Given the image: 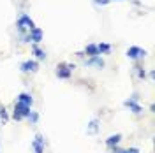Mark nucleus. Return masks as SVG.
<instances>
[{"instance_id":"obj_5","label":"nucleus","mask_w":155,"mask_h":153,"mask_svg":"<svg viewBox=\"0 0 155 153\" xmlns=\"http://www.w3.org/2000/svg\"><path fill=\"white\" fill-rule=\"evenodd\" d=\"M41 39H42V32L39 28H32L30 30V41H34V42H41Z\"/></svg>"},{"instance_id":"obj_16","label":"nucleus","mask_w":155,"mask_h":153,"mask_svg":"<svg viewBox=\"0 0 155 153\" xmlns=\"http://www.w3.org/2000/svg\"><path fill=\"white\" fill-rule=\"evenodd\" d=\"M122 153H139L136 148H130V150H127V151H122Z\"/></svg>"},{"instance_id":"obj_4","label":"nucleus","mask_w":155,"mask_h":153,"mask_svg":"<svg viewBox=\"0 0 155 153\" xmlns=\"http://www.w3.org/2000/svg\"><path fill=\"white\" fill-rule=\"evenodd\" d=\"M21 70L23 72H34V70H37V63L35 62H25V63H21Z\"/></svg>"},{"instance_id":"obj_6","label":"nucleus","mask_w":155,"mask_h":153,"mask_svg":"<svg viewBox=\"0 0 155 153\" xmlns=\"http://www.w3.org/2000/svg\"><path fill=\"white\" fill-rule=\"evenodd\" d=\"M97 129H99V122H97V120H92V122H90V125H88V129H87V134H95L97 132Z\"/></svg>"},{"instance_id":"obj_2","label":"nucleus","mask_w":155,"mask_h":153,"mask_svg":"<svg viewBox=\"0 0 155 153\" xmlns=\"http://www.w3.org/2000/svg\"><path fill=\"white\" fill-rule=\"evenodd\" d=\"M18 28L19 30H25V28L32 30V28H35V27H34V21H32L28 16H21L19 21H18Z\"/></svg>"},{"instance_id":"obj_3","label":"nucleus","mask_w":155,"mask_h":153,"mask_svg":"<svg viewBox=\"0 0 155 153\" xmlns=\"http://www.w3.org/2000/svg\"><path fill=\"white\" fill-rule=\"evenodd\" d=\"M145 55H146L145 49H141V48H130L127 51V57L129 58H137V57H145Z\"/></svg>"},{"instance_id":"obj_12","label":"nucleus","mask_w":155,"mask_h":153,"mask_svg":"<svg viewBox=\"0 0 155 153\" xmlns=\"http://www.w3.org/2000/svg\"><path fill=\"white\" fill-rule=\"evenodd\" d=\"M87 53H88V55H92V57H95L97 53H99V51H97V46H94V44L87 46Z\"/></svg>"},{"instance_id":"obj_10","label":"nucleus","mask_w":155,"mask_h":153,"mask_svg":"<svg viewBox=\"0 0 155 153\" xmlns=\"http://www.w3.org/2000/svg\"><path fill=\"white\" fill-rule=\"evenodd\" d=\"M120 139H122V135H120V134H116V135H111V137L107 139L106 143H107V146H113V144H116L118 141H120Z\"/></svg>"},{"instance_id":"obj_14","label":"nucleus","mask_w":155,"mask_h":153,"mask_svg":"<svg viewBox=\"0 0 155 153\" xmlns=\"http://www.w3.org/2000/svg\"><path fill=\"white\" fill-rule=\"evenodd\" d=\"M34 53H35V55H37V58H41V60L46 57V55H44V51H41L39 48H34Z\"/></svg>"},{"instance_id":"obj_8","label":"nucleus","mask_w":155,"mask_h":153,"mask_svg":"<svg viewBox=\"0 0 155 153\" xmlns=\"http://www.w3.org/2000/svg\"><path fill=\"white\" fill-rule=\"evenodd\" d=\"M19 102H21V104L30 106L32 104V97H30L28 93H21V95H19Z\"/></svg>"},{"instance_id":"obj_11","label":"nucleus","mask_w":155,"mask_h":153,"mask_svg":"<svg viewBox=\"0 0 155 153\" xmlns=\"http://www.w3.org/2000/svg\"><path fill=\"white\" fill-rule=\"evenodd\" d=\"M125 106H127V107H130V109H132L134 113H139V111H141V107H139L137 104H134L132 100H127V102H125Z\"/></svg>"},{"instance_id":"obj_7","label":"nucleus","mask_w":155,"mask_h":153,"mask_svg":"<svg viewBox=\"0 0 155 153\" xmlns=\"http://www.w3.org/2000/svg\"><path fill=\"white\" fill-rule=\"evenodd\" d=\"M72 69H74V67H62L60 70H58V77H69Z\"/></svg>"},{"instance_id":"obj_9","label":"nucleus","mask_w":155,"mask_h":153,"mask_svg":"<svg viewBox=\"0 0 155 153\" xmlns=\"http://www.w3.org/2000/svg\"><path fill=\"white\" fill-rule=\"evenodd\" d=\"M88 65H95V67H102L104 65V62L101 60V58H92V60H88Z\"/></svg>"},{"instance_id":"obj_1","label":"nucleus","mask_w":155,"mask_h":153,"mask_svg":"<svg viewBox=\"0 0 155 153\" xmlns=\"http://www.w3.org/2000/svg\"><path fill=\"white\" fill-rule=\"evenodd\" d=\"M25 116H30V106L18 102V104L14 106V118H16V120H21V118H25Z\"/></svg>"},{"instance_id":"obj_15","label":"nucleus","mask_w":155,"mask_h":153,"mask_svg":"<svg viewBox=\"0 0 155 153\" xmlns=\"http://www.w3.org/2000/svg\"><path fill=\"white\" fill-rule=\"evenodd\" d=\"M109 0H95V4H101V5H106Z\"/></svg>"},{"instance_id":"obj_13","label":"nucleus","mask_w":155,"mask_h":153,"mask_svg":"<svg viewBox=\"0 0 155 153\" xmlns=\"http://www.w3.org/2000/svg\"><path fill=\"white\" fill-rule=\"evenodd\" d=\"M97 51H99V53H106V51H109V46H107V44H99V46H97Z\"/></svg>"}]
</instances>
